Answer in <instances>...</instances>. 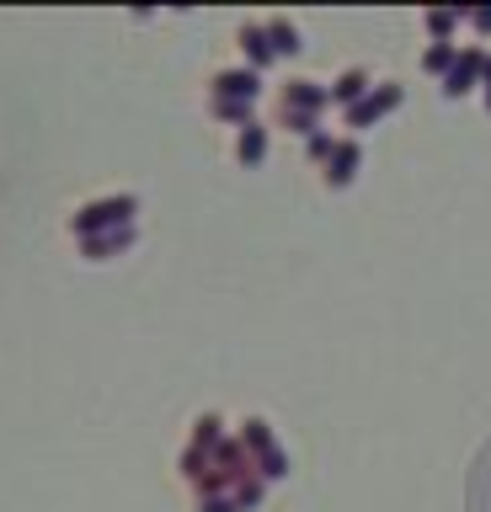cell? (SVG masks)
Masks as SVG:
<instances>
[{
	"label": "cell",
	"mask_w": 491,
	"mask_h": 512,
	"mask_svg": "<svg viewBox=\"0 0 491 512\" xmlns=\"http://www.w3.org/2000/svg\"><path fill=\"white\" fill-rule=\"evenodd\" d=\"M134 214H139V198L134 192H113V198H97V203H81L70 214V235L75 240H97V235H118V230H134Z\"/></svg>",
	"instance_id": "1"
},
{
	"label": "cell",
	"mask_w": 491,
	"mask_h": 512,
	"mask_svg": "<svg viewBox=\"0 0 491 512\" xmlns=\"http://www.w3.org/2000/svg\"><path fill=\"white\" fill-rule=\"evenodd\" d=\"M241 443H246L251 470H257L262 480H283V475H289V459H283L273 427H267L262 416H246V422H241Z\"/></svg>",
	"instance_id": "2"
},
{
	"label": "cell",
	"mask_w": 491,
	"mask_h": 512,
	"mask_svg": "<svg viewBox=\"0 0 491 512\" xmlns=\"http://www.w3.org/2000/svg\"><path fill=\"white\" fill-rule=\"evenodd\" d=\"M326 107H331V91L321 86V80H283V96H278L283 118H315L321 123Z\"/></svg>",
	"instance_id": "3"
},
{
	"label": "cell",
	"mask_w": 491,
	"mask_h": 512,
	"mask_svg": "<svg viewBox=\"0 0 491 512\" xmlns=\"http://www.w3.org/2000/svg\"><path fill=\"white\" fill-rule=\"evenodd\" d=\"M262 96V75L257 70H219L214 75V102H241V107H251Z\"/></svg>",
	"instance_id": "4"
},
{
	"label": "cell",
	"mask_w": 491,
	"mask_h": 512,
	"mask_svg": "<svg viewBox=\"0 0 491 512\" xmlns=\"http://www.w3.org/2000/svg\"><path fill=\"white\" fill-rule=\"evenodd\" d=\"M401 96H406V91H401V86H390V80H385V86H374L358 107H347V128H369V123H379L385 112L401 107Z\"/></svg>",
	"instance_id": "5"
},
{
	"label": "cell",
	"mask_w": 491,
	"mask_h": 512,
	"mask_svg": "<svg viewBox=\"0 0 491 512\" xmlns=\"http://www.w3.org/2000/svg\"><path fill=\"white\" fill-rule=\"evenodd\" d=\"M481 70H486V54L481 48H459L449 75H443V96H465L470 86H481Z\"/></svg>",
	"instance_id": "6"
},
{
	"label": "cell",
	"mask_w": 491,
	"mask_h": 512,
	"mask_svg": "<svg viewBox=\"0 0 491 512\" xmlns=\"http://www.w3.org/2000/svg\"><path fill=\"white\" fill-rule=\"evenodd\" d=\"M235 43H241V54H246V70H257V75L278 59V54H273V43H267V27H262V22H241Z\"/></svg>",
	"instance_id": "7"
},
{
	"label": "cell",
	"mask_w": 491,
	"mask_h": 512,
	"mask_svg": "<svg viewBox=\"0 0 491 512\" xmlns=\"http://www.w3.org/2000/svg\"><path fill=\"white\" fill-rule=\"evenodd\" d=\"M358 160H363L358 139H337V150H331V160H326V187H347V182H353Z\"/></svg>",
	"instance_id": "8"
},
{
	"label": "cell",
	"mask_w": 491,
	"mask_h": 512,
	"mask_svg": "<svg viewBox=\"0 0 491 512\" xmlns=\"http://www.w3.org/2000/svg\"><path fill=\"white\" fill-rule=\"evenodd\" d=\"M326 91H331V102H342V107H358L363 96L374 91V80H369V70H363V64H358V70H342V75L331 80Z\"/></svg>",
	"instance_id": "9"
},
{
	"label": "cell",
	"mask_w": 491,
	"mask_h": 512,
	"mask_svg": "<svg viewBox=\"0 0 491 512\" xmlns=\"http://www.w3.org/2000/svg\"><path fill=\"white\" fill-rule=\"evenodd\" d=\"M235 160H241V166H262V160H267V128L262 123L241 128V139H235Z\"/></svg>",
	"instance_id": "10"
},
{
	"label": "cell",
	"mask_w": 491,
	"mask_h": 512,
	"mask_svg": "<svg viewBox=\"0 0 491 512\" xmlns=\"http://www.w3.org/2000/svg\"><path fill=\"white\" fill-rule=\"evenodd\" d=\"M267 43H273V54H299V48H305V43H299V27L289 22V16H267Z\"/></svg>",
	"instance_id": "11"
},
{
	"label": "cell",
	"mask_w": 491,
	"mask_h": 512,
	"mask_svg": "<svg viewBox=\"0 0 491 512\" xmlns=\"http://www.w3.org/2000/svg\"><path fill=\"white\" fill-rule=\"evenodd\" d=\"M134 235H139V230H118V235H97V240H81V251L91 256V262H102V256H113V251H123V246H134Z\"/></svg>",
	"instance_id": "12"
},
{
	"label": "cell",
	"mask_w": 491,
	"mask_h": 512,
	"mask_svg": "<svg viewBox=\"0 0 491 512\" xmlns=\"http://www.w3.org/2000/svg\"><path fill=\"white\" fill-rule=\"evenodd\" d=\"M454 54H459L454 43H433V48H427V54H422V70H427V75H449Z\"/></svg>",
	"instance_id": "13"
},
{
	"label": "cell",
	"mask_w": 491,
	"mask_h": 512,
	"mask_svg": "<svg viewBox=\"0 0 491 512\" xmlns=\"http://www.w3.org/2000/svg\"><path fill=\"white\" fill-rule=\"evenodd\" d=\"M305 150H310V160H321V166H326V160H331V150H337V139H331V134H321V128H315V134L305 139Z\"/></svg>",
	"instance_id": "14"
},
{
	"label": "cell",
	"mask_w": 491,
	"mask_h": 512,
	"mask_svg": "<svg viewBox=\"0 0 491 512\" xmlns=\"http://www.w3.org/2000/svg\"><path fill=\"white\" fill-rule=\"evenodd\" d=\"M427 27H433L438 43H443V38H449V32L459 27V11H427Z\"/></svg>",
	"instance_id": "15"
},
{
	"label": "cell",
	"mask_w": 491,
	"mask_h": 512,
	"mask_svg": "<svg viewBox=\"0 0 491 512\" xmlns=\"http://www.w3.org/2000/svg\"><path fill=\"white\" fill-rule=\"evenodd\" d=\"M198 512H241L235 496H198Z\"/></svg>",
	"instance_id": "16"
},
{
	"label": "cell",
	"mask_w": 491,
	"mask_h": 512,
	"mask_svg": "<svg viewBox=\"0 0 491 512\" xmlns=\"http://www.w3.org/2000/svg\"><path fill=\"white\" fill-rule=\"evenodd\" d=\"M481 86H486V107H491V54H486V70H481Z\"/></svg>",
	"instance_id": "17"
},
{
	"label": "cell",
	"mask_w": 491,
	"mask_h": 512,
	"mask_svg": "<svg viewBox=\"0 0 491 512\" xmlns=\"http://www.w3.org/2000/svg\"><path fill=\"white\" fill-rule=\"evenodd\" d=\"M470 22H475V27H481V32H491V11H475V16H470Z\"/></svg>",
	"instance_id": "18"
}]
</instances>
